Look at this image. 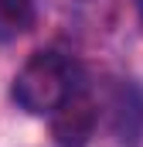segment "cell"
Segmentation results:
<instances>
[{"mask_svg": "<svg viewBox=\"0 0 143 147\" xmlns=\"http://www.w3.org/2000/svg\"><path fill=\"white\" fill-rule=\"evenodd\" d=\"M96 127H99V103L82 86H75L68 99L51 113V137L61 147H85Z\"/></svg>", "mask_w": 143, "mask_h": 147, "instance_id": "2", "label": "cell"}, {"mask_svg": "<svg viewBox=\"0 0 143 147\" xmlns=\"http://www.w3.org/2000/svg\"><path fill=\"white\" fill-rule=\"evenodd\" d=\"M34 0H0V41H14L34 28Z\"/></svg>", "mask_w": 143, "mask_h": 147, "instance_id": "4", "label": "cell"}, {"mask_svg": "<svg viewBox=\"0 0 143 147\" xmlns=\"http://www.w3.org/2000/svg\"><path fill=\"white\" fill-rule=\"evenodd\" d=\"M75 65H72L68 55L55 51V48H44V51H34L21 72L14 75V103L31 116H51L58 110L68 92L75 89Z\"/></svg>", "mask_w": 143, "mask_h": 147, "instance_id": "1", "label": "cell"}, {"mask_svg": "<svg viewBox=\"0 0 143 147\" xmlns=\"http://www.w3.org/2000/svg\"><path fill=\"white\" fill-rule=\"evenodd\" d=\"M109 123L116 140L136 144L143 134V89L136 82H116L109 92Z\"/></svg>", "mask_w": 143, "mask_h": 147, "instance_id": "3", "label": "cell"}]
</instances>
